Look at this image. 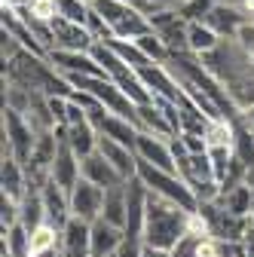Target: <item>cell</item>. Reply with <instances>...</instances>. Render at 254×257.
<instances>
[{
  "mask_svg": "<svg viewBox=\"0 0 254 257\" xmlns=\"http://www.w3.org/2000/svg\"><path fill=\"white\" fill-rule=\"evenodd\" d=\"M190 217L193 211H187L184 205L160 196V193L150 190L147 196V217H144V245H153V248H163V251H172L184 233L190 230Z\"/></svg>",
  "mask_w": 254,
  "mask_h": 257,
  "instance_id": "cell-1",
  "label": "cell"
},
{
  "mask_svg": "<svg viewBox=\"0 0 254 257\" xmlns=\"http://www.w3.org/2000/svg\"><path fill=\"white\" fill-rule=\"evenodd\" d=\"M138 178L147 184V190L160 193V196L184 205L187 211H199V199L196 193L190 190V184L178 175V172H166V169H156L150 163H144V159H138Z\"/></svg>",
  "mask_w": 254,
  "mask_h": 257,
  "instance_id": "cell-2",
  "label": "cell"
},
{
  "mask_svg": "<svg viewBox=\"0 0 254 257\" xmlns=\"http://www.w3.org/2000/svg\"><path fill=\"white\" fill-rule=\"evenodd\" d=\"M37 135L40 132L25 113L4 104V156H16L22 166H28L37 147Z\"/></svg>",
  "mask_w": 254,
  "mask_h": 257,
  "instance_id": "cell-3",
  "label": "cell"
},
{
  "mask_svg": "<svg viewBox=\"0 0 254 257\" xmlns=\"http://www.w3.org/2000/svg\"><path fill=\"white\" fill-rule=\"evenodd\" d=\"M147 19H150V31L172 49V55L190 49V43H187V28H190V22L178 13V7L160 10V13H153Z\"/></svg>",
  "mask_w": 254,
  "mask_h": 257,
  "instance_id": "cell-4",
  "label": "cell"
},
{
  "mask_svg": "<svg viewBox=\"0 0 254 257\" xmlns=\"http://www.w3.org/2000/svg\"><path fill=\"white\" fill-rule=\"evenodd\" d=\"M49 25H52V49H80V52H89L95 46V34L89 31V25L71 22L65 16H52Z\"/></svg>",
  "mask_w": 254,
  "mask_h": 257,
  "instance_id": "cell-5",
  "label": "cell"
},
{
  "mask_svg": "<svg viewBox=\"0 0 254 257\" xmlns=\"http://www.w3.org/2000/svg\"><path fill=\"white\" fill-rule=\"evenodd\" d=\"M147 196H150V190L138 175L125 181V236H141L144 233Z\"/></svg>",
  "mask_w": 254,
  "mask_h": 257,
  "instance_id": "cell-6",
  "label": "cell"
},
{
  "mask_svg": "<svg viewBox=\"0 0 254 257\" xmlns=\"http://www.w3.org/2000/svg\"><path fill=\"white\" fill-rule=\"evenodd\" d=\"M101 208H104V187L80 178L71 190V214L92 223V220L101 217Z\"/></svg>",
  "mask_w": 254,
  "mask_h": 257,
  "instance_id": "cell-7",
  "label": "cell"
},
{
  "mask_svg": "<svg viewBox=\"0 0 254 257\" xmlns=\"http://www.w3.org/2000/svg\"><path fill=\"white\" fill-rule=\"evenodd\" d=\"M49 64L58 71V74H95V77H107L104 68L95 61L92 52H80V49H52L49 55Z\"/></svg>",
  "mask_w": 254,
  "mask_h": 257,
  "instance_id": "cell-8",
  "label": "cell"
},
{
  "mask_svg": "<svg viewBox=\"0 0 254 257\" xmlns=\"http://www.w3.org/2000/svg\"><path fill=\"white\" fill-rule=\"evenodd\" d=\"M172 138H160V135H150V132H138V141H135V153L138 159L156 166V169H166V172H178V163H175V153H172Z\"/></svg>",
  "mask_w": 254,
  "mask_h": 257,
  "instance_id": "cell-9",
  "label": "cell"
},
{
  "mask_svg": "<svg viewBox=\"0 0 254 257\" xmlns=\"http://www.w3.org/2000/svg\"><path fill=\"white\" fill-rule=\"evenodd\" d=\"M138 77H141V83L153 95H163V98H169V101H181L184 98V89L178 86L175 74L169 71V64L147 61V64H141V68H138Z\"/></svg>",
  "mask_w": 254,
  "mask_h": 257,
  "instance_id": "cell-10",
  "label": "cell"
},
{
  "mask_svg": "<svg viewBox=\"0 0 254 257\" xmlns=\"http://www.w3.org/2000/svg\"><path fill=\"white\" fill-rule=\"evenodd\" d=\"M40 196H43V208H46V220L52 223L55 230H65L68 220L74 217L71 214V193L65 187H58L52 178L40 187Z\"/></svg>",
  "mask_w": 254,
  "mask_h": 257,
  "instance_id": "cell-11",
  "label": "cell"
},
{
  "mask_svg": "<svg viewBox=\"0 0 254 257\" xmlns=\"http://www.w3.org/2000/svg\"><path fill=\"white\" fill-rule=\"evenodd\" d=\"M49 178L58 184V187H65L68 193L74 190V184L83 178L80 175V156L74 153V147L58 135V153L52 159V169H49Z\"/></svg>",
  "mask_w": 254,
  "mask_h": 257,
  "instance_id": "cell-12",
  "label": "cell"
},
{
  "mask_svg": "<svg viewBox=\"0 0 254 257\" xmlns=\"http://www.w3.org/2000/svg\"><path fill=\"white\" fill-rule=\"evenodd\" d=\"M98 153L107 159V163H110L125 181L138 175V153H135L132 147H125V144H119V141H113V138H107V135L98 132Z\"/></svg>",
  "mask_w": 254,
  "mask_h": 257,
  "instance_id": "cell-13",
  "label": "cell"
},
{
  "mask_svg": "<svg viewBox=\"0 0 254 257\" xmlns=\"http://www.w3.org/2000/svg\"><path fill=\"white\" fill-rule=\"evenodd\" d=\"M245 22H248V16L242 13V7L227 4V0H217V4L211 7V13L205 16V25L214 28L220 37H236Z\"/></svg>",
  "mask_w": 254,
  "mask_h": 257,
  "instance_id": "cell-14",
  "label": "cell"
},
{
  "mask_svg": "<svg viewBox=\"0 0 254 257\" xmlns=\"http://www.w3.org/2000/svg\"><path fill=\"white\" fill-rule=\"evenodd\" d=\"M61 257H92L89 220H83V217L68 220V227L61 230Z\"/></svg>",
  "mask_w": 254,
  "mask_h": 257,
  "instance_id": "cell-15",
  "label": "cell"
},
{
  "mask_svg": "<svg viewBox=\"0 0 254 257\" xmlns=\"http://www.w3.org/2000/svg\"><path fill=\"white\" fill-rule=\"evenodd\" d=\"M55 128H58V135L74 147V153H77L80 159L98 150V128H95L92 119H86V122H74V125H55Z\"/></svg>",
  "mask_w": 254,
  "mask_h": 257,
  "instance_id": "cell-16",
  "label": "cell"
},
{
  "mask_svg": "<svg viewBox=\"0 0 254 257\" xmlns=\"http://www.w3.org/2000/svg\"><path fill=\"white\" fill-rule=\"evenodd\" d=\"M122 239H125V230L116 227V223H110V220H104V217H98V220L89 223L92 257H95V254H110V251H116V248L122 245Z\"/></svg>",
  "mask_w": 254,
  "mask_h": 257,
  "instance_id": "cell-17",
  "label": "cell"
},
{
  "mask_svg": "<svg viewBox=\"0 0 254 257\" xmlns=\"http://www.w3.org/2000/svg\"><path fill=\"white\" fill-rule=\"evenodd\" d=\"M80 175H83L86 181H92V184L104 187V190H107V187H113V184H119V181H125V178H122V175L107 163V159H104L98 150L80 159Z\"/></svg>",
  "mask_w": 254,
  "mask_h": 257,
  "instance_id": "cell-18",
  "label": "cell"
},
{
  "mask_svg": "<svg viewBox=\"0 0 254 257\" xmlns=\"http://www.w3.org/2000/svg\"><path fill=\"white\" fill-rule=\"evenodd\" d=\"M220 208H227L230 214H239V217H254V187L245 181L239 187H230L224 190L220 196L214 199Z\"/></svg>",
  "mask_w": 254,
  "mask_h": 257,
  "instance_id": "cell-19",
  "label": "cell"
},
{
  "mask_svg": "<svg viewBox=\"0 0 254 257\" xmlns=\"http://www.w3.org/2000/svg\"><path fill=\"white\" fill-rule=\"evenodd\" d=\"M0 193H7L13 199H22L28 193V172L16 156H4V166H0Z\"/></svg>",
  "mask_w": 254,
  "mask_h": 257,
  "instance_id": "cell-20",
  "label": "cell"
},
{
  "mask_svg": "<svg viewBox=\"0 0 254 257\" xmlns=\"http://www.w3.org/2000/svg\"><path fill=\"white\" fill-rule=\"evenodd\" d=\"M19 220L34 233L40 223H46V208H43V196L37 184H28V193L19 199Z\"/></svg>",
  "mask_w": 254,
  "mask_h": 257,
  "instance_id": "cell-21",
  "label": "cell"
},
{
  "mask_svg": "<svg viewBox=\"0 0 254 257\" xmlns=\"http://www.w3.org/2000/svg\"><path fill=\"white\" fill-rule=\"evenodd\" d=\"M138 125H141V132L160 135V138H175L172 122L166 119L163 107L156 104V101H150V104H138Z\"/></svg>",
  "mask_w": 254,
  "mask_h": 257,
  "instance_id": "cell-22",
  "label": "cell"
},
{
  "mask_svg": "<svg viewBox=\"0 0 254 257\" xmlns=\"http://www.w3.org/2000/svg\"><path fill=\"white\" fill-rule=\"evenodd\" d=\"M4 257H31V230L25 223H13L4 230V245H0Z\"/></svg>",
  "mask_w": 254,
  "mask_h": 257,
  "instance_id": "cell-23",
  "label": "cell"
},
{
  "mask_svg": "<svg viewBox=\"0 0 254 257\" xmlns=\"http://www.w3.org/2000/svg\"><path fill=\"white\" fill-rule=\"evenodd\" d=\"M101 217L125 230V181H119V184H113V187L104 190V208H101Z\"/></svg>",
  "mask_w": 254,
  "mask_h": 257,
  "instance_id": "cell-24",
  "label": "cell"
},
{
  "mask_svg": "<svg viewBox=\"0 0 254 257\" xmlns=\"http://www.w3.org/2000/svg\"><path fill=\"white\" fill-rule=\"evenodd\" d=\"M220 40H224V37H220L214 28H208L205 22H190V28H187V43H190V52H196V55L211 52Z\"/></svg>",
  "mask_w": 254,
  "mask_h": 257,
  "instance_id": "cell-25",
  "label": "cell"
},
{
  "mask_svg": "<svg viewBox=\"0 0 254 257\" xmlns=\"http://www.w3.org/2000/svg\"><path fill=\"white\" fill-rule=\"evenodd\" d=\"M227 92H230L236 110L251 107V104H254V71L245 74V77H239V80H233V83H227Z\"/></svg>",
  "mask_w": 254,
  "mask_h": 257,
  "instance_id": "cell-26",
  "label": "cell"
},
{
  "mask_svg": "<svg viewBox=\"0 0 254 257\" xmlns=\"http://www.w3.org/2000/svg\"><path fill=\"white\" fill-rule=\"evenodd\" d=\"M135 43H138V49L150 58V61H156V64H166L169 58H172V49L153 34V31H147V34H141V37H135Z\"/></svg>",
  "mask_w": 254,
  "mask_h": 257,
  "instance_id": "cell-27",
  "label": "cell"
},
{
  "mask_svg": "<svg viewBox=\"0 0 254 257\" xmlns=\"http://www.w3.org/2000/svg\"><path fill=\"white\" fill-rule=\"evenodd\" d=\"M52 4H55V16H65L71 22L86 25V19H89V4L86 0H52Z\"/></svg>",
  "mask_w": 254,
  "mask_h": 257,
  "instance_id": "cell-28",
  "label": "cell"
},
{
  "mask_svg": "<svg viewBox=\"0 0 254 257\" xmlns=\"http://www.w3.org/2000/svg\"><path fill=\"white\" fill-rule=\"evenodd\" d=\"M217 0H181L178 4V13L187 19V22H205V16L211 13V7Z\"/></svg>",
  "mask_w": 254,
  "mask_h": 257,
  "instance_id": "cell-29",
  "label": "cell"
},
{
  "mask_svg": "<svg viewBox=\"0 0 254 257\" xmlns=\"http://www.w3.org/2000/svg\"><path fill=\"white\" fill-rule=\"evenodd\" d=\"M19 223V199L7 196V193H0V227H13Z\"/></svg>",
  "mask_w": 254,
  "mask_h": 257,
  "instance_id": "cell-30",
  "label": "cell"
},
{
  "mask_svg": "<svg viewBox=\"0 0 254 257\" xmlns=\"http://www.w3.org/2000/svg\"><path fill=\"white\" fill-rule=\"evenodd\" d=\"M144 251V239L141 236H125L122 245L116 248V257H141Z\"/></svg>",
  "mask_w": 254,
  "mask_h": 257,
  "instance_id": "cell-31",
  "label": "cell"
},
{
  "mask_svg": "<svg viewBox=\"0 0 254 257\" xmlns=\"http://www.w3.org/2000/svg\"><path fill=\"white\" fill-rule=\"evenodd\" d=\"M141 257H172V251H163V248H153V245H144Z\"/></svg>",
  "mask_w": 254,
  "mask_h": 257,
  "instance_id": "cell-32",
  "label": "cell"
},
{
  "mask_svg": "<svg viewBox=\"0 0 254 257\" xmlns=\"http://www.w3.org/2000/svg\"><path fill=\"white\" fill-rule=\"evenodd\" d=\"M34 257H61V245H55V248H49V251H40V254H34Z\"/></svg>",
  "mask_w": 254,
  "mask_h": 257,
  "instance_id": "cell-33",
  "label": "cell"
},
{
  "mask_svg": "<svg viewBox=\"0 0 254 257\" xmlns=\"http://www.w3.org/2000/svg\"><path fill=\"white\" fill-rule=\"evenodd\" d=\"M239 113H242V116H245V122L254 128V104H251V107H245V110H239Z\"/></svg>",
  "mask_w": 254,
  "mask_h": 257,
  "instance_id": "cell-34",
  "label": "cell"
},
{
  "mask_svg": "<svg viewBox=\"0 0 254 257\" xmlns=\"http://www.w3.org/2000/svg\"><path fill=\"white\" fill-rule=\"evenodd\" d=\"M95 257H116V251H110V254H95Z\"/></svg>",
  "mask_w": 254,
  "mask_h": 257,
  "instance_id": "cell-35",
  "label": "cell"
},
{
  "mask_svg": "<svg viewBox=\"0 0 254 257\" xmlns=\"http://www.w3.org/2000/svg\"><path fill=\"white\" fill-rule=\"evenodd\" d=\"M172 4H175V7H178V4H181V0H172Z\"/></svg>",
  "mask_w": 254,
  "mask_h": 257,
  "instance_id": "cell-36",
  "label": "cell"
},
{
  "mask_svg": "<svg viewBox=\"0 0 254 257\" xmlns=\"http://www.w3.org/2000/svg\"><path fill=\"white\" fill-rule=\"evenodd\" d=\"M86 4H92V0H86Z\"/></svg>",
  "mask_w": 254,
  "mask_h": 257,
  "instance_id": "cell-37",
  "label": "cell"
},
{
  "mask_svg": "<svg viewBox=\"0 0 254 257\" xmlns=\"http://www.w3.org/2000/svg\"><path fill=\"white\" fill-rule=\"evenodd\" d=\"M129 4H132V0H129Z\"/></svg>",
  "mask_w": 254,
  "mask_h": 257,
  "instance_id": "cell-38",
  "label": "cell"
}]
</instances>
